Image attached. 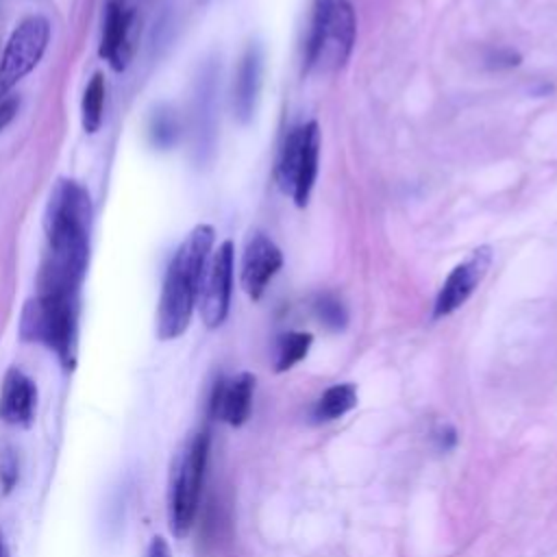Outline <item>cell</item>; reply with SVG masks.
<instances>
[{
  "mask_svg": "<svg viewBox=\"0 0 557 557\" xmlns=\"http://www.w3.org/2000/svg\"><path fill=\"white\" fill-rule=\"evenodd\" d=\"M91 205L83 185L59 181L46 207L48 250L39 272L37 294L78 296L89 261Z\"/></svg>",
  "mask_w": 557,
  "mask_h": 557,
  "instance_id": "6da1fadb",
  "label": "cell"
},
{
  "mask_svg": "<svg viewBox=\"0 0 557 557\" xmlns=\"http://www.w3.org/2000/svg\"><path fill=\"white\" fill-rule=\"evenodd\" d=\"M213 239L215 231L211 224H196L170 259L157 309L159 339H176L187 331L194 307L198 305L200 283L211 257Z\"/></svg>",
  "mask_w": 557,
  "mask_h": 557,
  "instance_id": "7a4b0ae2",
  "label": "cell"
},
{
  "mask_svg": "<svg viewBox=\"0 0 557 557\" xmlns=\"http://www.w3.org/2000/svg\"><path fill=\"white\" fill-rule=\"evenodd\" d=\"M357 39V17L348 0H315L305 46L307 72L333 74L346 65Z\"/></svg>",
  "mask_w": 557,
  "mask_h": 557,
  "instance_id": "3957f363",
  "label": "cell"
},
{
  "mask_svg": "<svg viewBox=\"0 0 557 557\" xmlns=\"http://www.w3.org/2000/svg\"><path fill=\"white\" fill-rule=\"evenodd\" d=\"M76 318L78 296L37 294L22 311L20 335L48 346L65 368H72L76 359Z\"/></svg>",
  "mask_w": 557,
  "mask_h": 557,
  "instance_id": "277c9868",
  "label": "cell"
},
{
  "mask_svg": "<svg viewBox=\"0 0 557 557\" xmlns=\"http://www.w3.org/2000/svg\"><path fill=\"white\" fill-rule=\"evenodd\" d=\"M207 457L209 435L207 431H198L181 446L172 461L168 483V520L176 537L187 535L196 520Z\"/></svg>",
  "mask_w": 557,
  "mask_h": 557,
  "instance_id": "5b68a950",
  "label": "cell"
},
{
  "mask_svg": "<svg viewBox=\"0 0 557 557\" xmlns=\"http://www.w3.org/2000/svg\"><path fill=\"white\" fill-rule=\"evenodd\" d=\"M320 126L315 120L294 126L278 152L274 178L296 207H307L320 168Z\"/></svg>",
  "mask_w": 557,
  "mask_h": 557,
  "instance_id": "8992f818",
  "label": "cell"
},
{
  "mask_svg": "<svg viewBox=\"0 0 557 557\" xmlns=\"http://www.w3.org/2000/svg\"><path fill=\"white\" fill-rule=\"evenodd\" d=\"M50 41V22L44 15L22 20L11 33L0 59V96L11 91L41 61Z\"/></svg>",
  "mask_w": 557,
  "mask_h": 557,
  "instance_id": "52a82bcc",
  "label": "cell"
},
{
  "mask_svg": "<svg viewBox=\"0 0 557 557\" xmlns=\"http://www.w3.org/2000/svg\"><path fill=\"white\" fill-rule=\"evenodd\" d=\"M233 268L235 246L231 239H226L211 252L198 294L200 318L209 329H218L228 315L233 294Z\"/></svg>",
  "mask_w": 557,
  "mask_h": 557,
  "instance_id": "ba28073f",
  "label": "cell"
},
{
  "mask_svg": "<svg viewBox=\"0 0 557 557\" xmlns=\"http://www.w3.org/2000/svg\"><path fill=\"white\" fill-rule=\"evenodd\" d=\"M492 265V248L479 246L474 248L461 263H457L448 276L444 278L435 302H433V320L446 318L455 313L466 300L474 294V289L485 278L487 270Z\"/></svg>",
  "mask_w": 557,
  "mask_h": 557,
  "instance_id": "9c48e42d",
  "label": "cell"
},
{
  "mask_svg": "<svg viewBox=\"0 0 557 557\" xmlns=\"http://www.w3.org/2000/svg\"><path fill=\"white\" fill-rule=\"evenodd\" d=\"M283 265L281 248L265 235L252 233L246 242L244 257H242V287L252 300H259L274 278V274Z\"/></svg>",
  "mask_w": 557,
  "mask_h": 557,
  "instance_id": "30bf717a",
  "label": "cell"
},
{
  "mask_svg": "<svg viewBox=\"0 0 557 557\" xmlns=\"http://www.w3.org/2000/svg\"><path fill=\"white\" fill-rule=\"evenodd\" d=\"M255 394V374L239 372L231 379H220L213 385L209 409L211 416L231 426H242L250 418Z\"/></svg>",
  "mask_w": 557,
  "mask_h": 557,
  "instance_id": "8fae6325",
  "label": "cell"
},
{
  "mask_svg": "<svg viewBox=\"0 0 557 557\" xmlns=\"http://www.w3.org/2000/svg\"><path fill=\"white\" fill-rule=\"evenodd\" d=\"M261 74H263V54L257 44H250L235 72L233 81V113L235 117L246 124L255 115L257 100H259V89H261Z\"/></svg>",
  "mask_w": 557,
  "mask_h": 557,
  "instance_id": "7c38bea8",
  "label": "cell"
},
{
  "mask_svg": "<svg viewBox=\"0 0 557 557\" xmlns=\"http://www.w3.org/2000/svg\"><path fill=\"white\" fill-rule=\"evenodd\" d=\"M131 28H133V11L109 2L100 41V57L109 61L115 72H122L131 59Z\"/></svg>",
  "mask_w": 557,
  "mask_h": 557,
  "instance_id": "4fadbf2b",
  "label": "cell"
},
{
  "mask_svg": "<svg viewBox=\"0 0 557 557\" xmlns=\"http://www.w3.org/2000/svg\"><path fill=\"white\" fill-rule=\"evenodd\" d=\"M35 383L17 368H11L0 389V420L13 426H26L35 413Z\"/></svg>",
  "mask_w": 557,
  "mask_h": 557,
  "instance_id": "5bb4252c",
  "label": "cell"
},
{
  "mask_svg": "<svg viewBox=\"0 0 557 557\" xmlns=\"http://www.w3.org/2000/svg\"><path fill=\"white\" fill-rule=\"evenodd\" d=\"M355 407H357L355 383H335L326 387L322 396L315 400L311 416L315 422H331L346 416Z\"/></svg>",
  "mask_w": 557,
  "mask_h": 557,
  "instance_id": "9a60e30c",
  "label": "cell"
},
{
  "mask_svg": "<svg viewBox=\"0 0 557 557\" xmlns=\"http://www.w3.org/2000/svg\"><path fill=\"white\" fill-rule=\"evenodd\" d=\"M313 344V335L305 331H287L276 339V357H274V370L287 372L296 363H300Z\"/></svg>",
  "mask_w": 557,
  "mask_h": 557,
  "instance_id": "2e32d148",
  "label": "cell"
},
{
  "mask_svg": "<svg viewBox=\"0 0 557 557\" xmlns=\"http://www.w3.org/2000/svg\"><path fill=\"white\" fill-rule=\"evenodd\" d=\"M102 111H104V78L102 74H94L83 91L81 100V124L83 131L94 135L102 126Z\"/></svg>",
  "mask_w": 557,
  "mask_h": 557,
  "instance_id": "e0dca14e",
  "label": "cell"
},
{
  "mask_svg": "<svg viewBox=\"0 0 557 557\" xmlns=\"http://www.w3.org/2000/svg\"><path fill=\"white\" fill-rule=\"evenodd\" d=\"M313 313L329 331H344L348 324V311H346L344 302L331 292L315 296Z\"/></svg>",
  "mask_w": 557,
  "mask_h": 557,
  "instance_id": "ac0fdd59",
  "label": "cell"
},
{
  "mask_svg": "<svg viewBox=\"0 0 557 557\" xmlns=\"http://www.w3.org/2000/svg\"><path fill=\"white\" fill-rule=\"evenodd\" d=\"M150 135H152V141H154L159 148H170V146L176 141L178 126H176V117L172 115L170 109H159V111L152 115Z\"/></svg>",
  "mask_w": 557,
  "mask_h": 557,
  "instance_id": "d6986e66",
  "label": "cell"
},
{
  "mask_svg": "<svg viewBox=\"0 0 557 557\" xmlns=\"http://www.w3.org/2000/svg\"><path fill=\"white\" fill-rule=\"evenodd\" d=\"M17 481V459L9 446L0 448V487L9 492Z\"/></svg>",
  "mask_w": 557,
  "mask_h": 557,
  "instance_id": "ffe728a7",
  "label": "cell"
},
{
  "mask_svg": "<svg viewBox=\"0 0 557 557\" xmlns=\"http://www.w3.org/2000/svg\"><path fill=\"white\" fill-rule=\"evenodd\" d=\"M485 63L490 67H496V70H505V67H513L520 63V54L513 52L511 48H492L485 57Z\"/></svg>",
  "mask_w": 557,
  "mask_h": 557,
  "instance_id": "44dd1931",
  "label": "cell"
},
{
  "mask_svg": "<svg viewBox=\"0 0 557 557\" xmlns=\"http://www.w3.org/2000/svg\"><path fill=\"white\" fill-rule=\"evenodd\" d=\"M457 429L453 426V424H440L437 429H435V433H433V442H435V446L440 448V450H453L455 446H457Z\"/></svg>",
  "mask_w": 557,
  "mask_h": 557,
  "instance_id": "7402d4cb",
  "label": "cell"
},
{
  "mask_svg": "<svg viewBox=\"0 0 557 557\" xmlns=\"http://www.w3.org/2000/svg\"><path fill=\"white\" fill-rule=\"evenodd\" d=\"M17 109H20V100L17 98L11 96V98H2L0 100V131L11 124V120L15 117Z\"/></svg>",
  "mask_w": 557,
  "mask_h": 557,
  "instance_id": "603a6c76",
  "label": "cell"
},
{
  "mask_svg": "<svg viewBox=\"0 0 557 557\" xmlns=\"http://www.w3.org/2000/svg\"><path fill=\"white\" fill-rule=\"evenodd\" d=\"M146 557H172L170 553V546L163 537H152V542L148 544V550H146Z\"/></svg>",
  "mask_w": 557,
  "mask_h": 557,
  "instance_id": "cb8c5ba5",
  "label": "cell"
},
{
  "mask_svg": "<svg viewBox=\"0 0 557 557\" xmlns=\"http://www.w3.org/2000/svg\"><path fill=\"white\" fill-rule=\"evenodd\" d=\"M0 557H7V548H4V542H2V535H0Z\"/></svg>",
  "mask_w": 557,
  "mask_h": 557,
  "instance_id": "d4e9b609",
  "label": "cell"
}]
</instances>
